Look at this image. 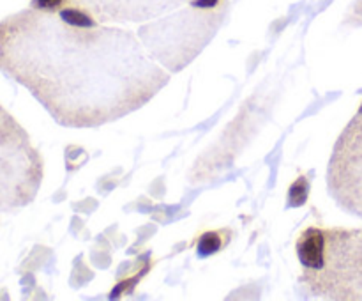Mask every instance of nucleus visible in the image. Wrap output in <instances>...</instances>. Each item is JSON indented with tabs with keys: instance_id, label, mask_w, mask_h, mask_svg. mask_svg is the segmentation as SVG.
I'll list each match as a JSON object with an SVG mask.
<instances>
[{
	"instance_id": "nucleus-1",
	"label": "nucleus",
	"mask_w": 362,
	"mask_h": 301,
	"mask_svg": "<svg viewBox=\"0 0 362 301\" xmlns=\"http://www.w3.org/2000/svg\"><path fill=\"white\" fill-rule=\"evenodd\" d=\"M0 69L69 127L113 123L170 81L133 32L71 6L32 7L0 21Z\"/></svg>"
},
{
	"instance_id": "nucleus-2",
	"label": "nucleus",
	"mask_w": 362,
	"mask_h": 301,
	"mask_svg": "<svg viewBox=\"0 0 362 301\" xmlns=\"http://www.w3.org/2000/svg\"><path fill=\"white\" fill-rule=\"evenodd\" d=\"M296 248L303 282L313 296L362 301V227H308Z\"/></svg>"
},
{
	"instance_id": "nucleus-3",
	"label": "nucleus",
	"mask_w": 362,
	"mask_h": 301,
	"mask_svg": "<svg viewBox=\"0 0 362 301\" xmlns=\"http://www.w3.org/2000/svg\"><path fill=\"white\" fill-rule=\"evenodd\" d=\"M223 14V0H197L189 9L173 14L170 20L144 27L140 38L163 66L180 71L211 41Z\"/></svg>"
},
{
	"instance_id": "nucleus-4",
	"label": "nucleus",
	"mask_w": 362,
	"mask_h": 301,
	"mask_svg": "<svg viewBox=\"0 0 362 301\" xmlns=\"http://www.w3.org/2000/svg\"><path fill=\"white\" fill-rule=\"evenodd\" d=\"M42 159L23 127L0 106V209L14 211L34 200Z\"/></svg>"
},
{
	"instance_id": "nucleus-5",
	"label": "nucleus",
	"mask_w": 362,
	"mask_h": 301,
	"mask_svg": "<svg viewBox=\"0 0 362 301\" xmlns=\"http://www.w3.org/2000/svg\"><path fill=\"white\" fill-rule=\"evenodd\" d=\"M327 188L343 211L362 220V103L332 149Z\"/></svg>"
},
{
	"instance_id": "nucleus-6",
	"label": "nucleus",
	"mask_w": 362,
	"mask_h": 301,
	"mask_svg": "<svg viewBox=\"0 0 362 301\" xmlns=\"http://www.w3.org/2000/svg\"><path fill=\"white\" fill-rule=\"evenodd\" d=\"M184 2L197 0H64V6L76 7L95 21H144Z\"/></svg>"
},
{
	"instance_id": "nucleus-7",
	"label": "nucleus",
	"mask_w": 362,
	"mask_h": 301,
	"mask_svg": "<svg viewBox=\"0 0 362 301\" xmlns=\"http://www.w3.org/2000/svg\"><path fill=\"white\" fill-rule=\"evenodd\" d=\"M221 246L223 239L219 237V232H205L200 237V241H198V254L202 257H207V255H212L221 250Z\"/></svg>"
}]
</instances>
